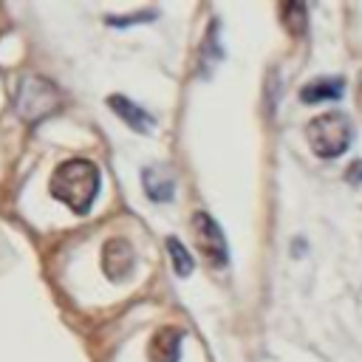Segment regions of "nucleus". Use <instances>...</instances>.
<instances>
[{"label":"nucleus","instance_id":"6","mask_svg":"<svg viewBox=\"0 0 362 362\" xmlns=\"http://www.w3.org/2000/svg\"><path fill=\"white\" fill-rule=\"evenodd\" d=\"M342 88H345V82L339 76H320V79H311L308 85H303L300 99L308 102V105L325 102V99H339L342 96Z\"/></svg>","mask_w":362,"mask_h":362},{"label":"nucleus","instance_id":"1","mask_svg":"<svg viewBox=\"0 0 362 362\" xmlns=\"http://www.w3.org/2000/svg\"><path fill=\"white\" fill-rule=\"evenodd\" d=\"M99 192V167L88 158H68L51 175V195L71 212L85 215Z\"/></svg>","mask_w":362,"mask_h":362},{"label":"nucleus","instance_id":"7","mask_svg":"<svg viewBox=\"0 0 362 362\" xmlns=\"http://www.w3.org/2000/svg\"><path fill=\"white\" fill-rule=\"evenodd\" d=\"M107 105L119 113V119L122 122H127L133 130H139V133H147L150 127H153V116L150 113H144L139 105H133L130 99H124V96H110L107 99Z\"/></svg>","mask_w":362,"mask_h":362},{"label":"nucleus","instance_id":"8","mask_svg":"<svg viewBox=\"0 0 362 362\" xmlns=\"http://www.w3.org/2000/svg\"><path fill=\"white\" fill-rule=\"evenodd\" d=\"M141 181H144V192L153 198V201H170L173 198V178L158 170V167H147L141 173Z\"/></svg>","mask_w":362,"mask_h":362},{"label":"nucleus","instance_id":"2","mask_svg":"<svg viewBox=\"0 0 362 362\" xmlns=\"http://www.w3.org/2000/svg\"><path fill=\"white\" fill-rule=\"evenodd\" d=\"M305 136H308L311 150L320 158H337V156H342L348 150V144L354 139V127H351V119L345 113L328 110V113H322V116L308 122Z\"/></svg>","mask_w":362,"mask_h":362},{"label":"nucleus","instance_id":"11","mask_svg":"<svg viewBox=\"0 0 362 362\" xmlns=\"http://www.w3.org/2000/svg\"><path fill=\"white\" fill-rule=\"evenodd\" d=\"M359 105H362V76H359Z\"/></svg>","mask_w":362,"mask_h":362},{"label":"nucleus","instance_id":"5","mask_svg":"<svg viewBox=\"0 0 362 362\" xmlns=\"http://www.w3.org/2000/svg\"><path fill=\"white\" fill-rule=\"evenodd\" d=\"M181 339H184V334L175 325L158 328L153 334V339H150V348H147L150 362H178V356H181Z\"/></svg>","mask_w":362,"mask_h":362},{"label":"nucleus","instance_id":"9","mask_svg":"<svg viewBox=\"0 0 362 362\" xmlns=\"http://www.w3.org/2000/svg\"><path fill=\"white\" fill-rule=\"evenodd\" d=\"M167 249H170L175 274H178V277H189V274H192V257H189V252L181 246V240H178V238H170V240H167Z\"/></svg>","mask_w":362,"mask_h":362},{"label":"nucleus","instance_id":"3","mask_svg":"<svg viewBox=\"0 0 362 362\" xmlns=\"http://www.w3.org/2000/svg\"><path fill=\"white\" fill-rule=\"evenodd\" d=\"M192 235H195V243H198V249H201V255L206 257L209 266H215V269L226 266V260H229L226 238H223V232H221V226L215 223L212 215L195 212L192 215Z\"/></svg>","mask_w":362,"mask_h":362},{"label":"nucleus","instance_id":"4","mask_svg":"<svg viewBox=\"0 0 362 362\" xmlns=\"http://www.w3.org/2000/svg\"><path fill=\"white\" fill-rule=\"evenodd\" d=\"M133 263H136V252L130 246V240L124 238H110L105 246H102V272L107 280H124L130 272H133Z\"/></svg>","mask_w":362,"mask_h":362},{"label":"nucleus","instance_id":"10","mask_svg":"<svg viewBox=\"0 0 362 362\" xmlns=\"http://www.w3.org/2000/svg\"><path fill=\"white\" fill-rule=\"evenodd\" d=\"M283 20H286V28L291 34H303L305 31V8L300 3H286L283 6Z\"/></svg>","mask_w":362,"mask_h":362}]
</instances>
